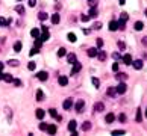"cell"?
<instances>
[{
  "label": "cell",
  "instance_id": "obj_1",
  "mask_svg": "<svg viewBox=\"0 0 147 136\" xmlns=\"http://www.w3.org/2000/svg\"><path fill=\"white\" fill-rule=\"evenodd\" d=\"M68 130H70L73 135H77V132H76V130H77V123H76L74 120H71V121L68 123Z\"/></svg>",
  "mask_w": 147,
  "mask_h": 136
},
{
  "label": "cell",
  "instance_id": "obj_2",
  "mask_svg": "<svg viewBox=\"0 0 147 136\" xmlns=\"http://www.w3.org/2000/svg\"><path fill=\"white\" fill-rule=\"evenodd\" d=\"M126 89H128V85H126L124 82H121V83H118V86L115 88V91H117V94H124V92H126Z\"/></svg>",
  "mask_w": 147,
  "mask_h": 136
},
{
  "label": "cell",
  "instance_id": "obj_3",
  "mask_svg": "<svg viewBox=\"0 0 147 136\" xmlns=\"http://www.w3.org/2000/svg\"><path fill=\"white\" fill-rule=\"evenodd\" d=\"M83 106H85L83 100H79V101H76V104H74V109H76V112H77V114H82V112H83Z\"/></svg>",
  "mask_w": 147,
  "mask_h": 136
},
{
  "label": "cell",
  "instance_id": "obj_4",
  "mask_svg": "<svg viewBox=\"0 0 147 136\" xmlns=\"http://www.w3.org/2000/svg\"><path fill=\"white\" fill-rule=\"evenodd\" d=\"M71 106H73V100H71V98H65V101L62 103V107H64V111H68V109H71Z\"/></svg>",
  "mask_w": 147,
  "mask_h": 136
},
{
  "label": "cell",
  "instance_id": "obj_5",
  "mask_svg": "<svg viewBox=\"0 0 147 136\" xmlns=\"http://www.w3.org/2000/svg\"><path fill=\"white\" fill-rule=\"evenodd\" d=\"M67 62H68V64H71V65H74V64L77 62V58H76V55H74V53H70V55L67 56Z\"/></svg>",
  "mask_w": 147,
  "mask_h": 136
},
{
  "label": "cell",
  "instance_id": "obj_6",
  "mask_svg": "<svg viewBox=\"0 0 147 136\" xmlns=\"http://www.w3.org/2000/svg\"><path fill=\"white\" fill-rule=\"evenodd\" d=\"M36 77H38V79H39L41 82H46V80L49 79V74H47L46 71H39V73L36 74Z\"/></svg>",
  "mask_w": 147,
  "mask_h": 136
},
{
  "label": "cell",
  "instance_id": "obj_7",
  "mask_svg": "<svg viewBox=\"0 0 147 136\" xmlns=\"http://www.w3.org/2000/svg\"><path fill=\"white\" fill-rule=\"evenodd\" d=\"M58 83H59L61 86H67V85H68V79H67L65 76H59V77H58Z\"/></svg>",
  "mask_w": 147,
  "mask_h": 136
},
{
  "label": "cell",
  "instance_id": "obj_8",
  "mask_svg": "<svg viewBox=\"0 0 147 136\" xmlns=\"http://www.w3.org/2000/svg\"><path fill=\"white\" fill-rule=\"evenodd\" d=\"M94 111H96V112H103V111H105V104H103L102 101H97V103L94 104Z\"/></svg>",
  "mask_w": 147,
  "mask_h": 136
},
{
  "label": "cell",
  "instance_id": "obj_9",
  "mask_svg": "<svg viewBox=\"0 0 147 136\" xmlns=\"http://www.w3.org/2000/svg\"><path fill=\"white\" fill-rule=\"evenodd\" d=\"M87 53H88V56H90V58H96V56H97V53H99V50H97V48H94V47H91V48H88V51H87Z\"/></svg>",
  "mask_w": 147,
  "mask_h": 136
},
{
  "label": "cell",
  "instance_id": "obj_10",
  "mask_svg": "<svg viewBox=\"0 0 147 136\" xmlns=\"http://www.w3.org/2000/svg\"><path fill=\"white\" fill-rule=\"evenodd\" d=\"M80 68H82V67H80V64H79V62H76V64H74V67H73V70H71V76H76V74L80 71Z\"/></svg>",
  "mask_w": 147,
  "mask_h": 136
},
{
  "label": "cell",
  "instance_id": "obj_11",
  "mask_svg": "<svg viewBox=\"0 0 147 136\" xmlns=\"http://www.w3.org/2000/svg\"><path fill=\"white\" fill-rule=\"evenodd\" d=\"M88 14H90V18H96V17L99 15V12H97V8H96V6H93V8L90 9V12H88Z\"/></svg>",
  "mask_w": 147,
  "mask_h": 136
},
{
  "label": "cell",
  "instance_id": "obj_12",
  "mask_svg": "<svg viewBox=\"0 0 147 136\" xmlns=\"http://www.w3.org/2000/svg\"><path fill=\"white\" fill-rule=\"evenodd\" d=\"M109 30H111V32L118 30V23H117V21H109Z\"/></svg>",
  "mask_w": 147,
  "mask_h": 136
},
{
  "label": "cell",
  "instance_id": "obj_13",
  "mask_svg": "<svg viewBox=\"0 0 147 136\" xmlns=\"http://www.w3.org/2000/svg\"><path fill=\"white\" fill-rule=\"evenodd\" d=\"M123 62H124L126 65H131V64H132V56H131L129 53H126V55L123 56Z\"/></svg>",
  "mask_w": 147,
  "mask_h": 136
},
{
  "label": "cell",
  "instance_id": "obj_14",
  "mask_svg": "<svg viewBox=\"0 0 147 136\" xmlns=\"http://www.w3.org/2000/svg\"><path fill=\"white\" fill-rule=\"evenodd\" d=\"M105 121H106L108 124H111V123H114V121H115V115H114V114H108V115L105 117Z\"/></svg>",
  "mask_w": 147,
  "mask_h": 136
},
{
  "label": "cell",
  "instance_id": "obj_15",
  "mask_svg": "<svg viewBox=\"0 0 147 136\" xmlns=\"http://www.w3.org/2000/svg\"><path fill=\"white\" fill-rule=\"evenodd\" d=\"M56 130H58V129H56V126L50 124V126H47V130H46V132H47L49 135H55V133H56Z\"/></svg>",
  "mask_w": 147,
  "mask_h": 136
},
{
  "label": "cell",
  "instance_id": "obj_16",
  "mask_svg": "<svg viewBox=\"0 0 147 136\" xmlns=\"http://www.w3.org/2000/svg\"><path fill=\"white\" fill-rule=\"evenodd\" d=\"M132 65H134L135 70H141V68H143V61H140V59H138V61H134Z\"/></svg>",
  "mask_w": 147,
  "mask_h": 136
},
{
  "label": "cell",
  "instance_id": "obj_17",
  "mask_svg": "<svg viewBox=\"0 0 147 136\" xmlns=\"http://www.w3.org/2000/svg\"><path fill=\"white\" fill-rule=\"evenodd\" d=\"M59 21H61L59 14H52V23H53V24H58Z\"/></svg>",
  "mask_w": 147,
  "mask_h": 136
},
{
  "label": "cell",
  "instance_id": "obj_18",
  "mask_svg": "<svg viewBox=\"0 0 147 136\" xmlns=\"http://www.w3.org/2000/svg\"><path fill=\"white\" fill-rule=\"evenodd\" d=\"M97 58H99V61H100V62H103V61L106 59V53H105L103 50H100V51L97 53Z\"/></svg>",
  "mask_w": 147,
  "mask_h": 136
},
{
  "label": "cell",
  "instance_id": "obj_19",
  "mask_svg": "<svg viewBox=\"0 0 147 136\" xmlns=\"http://www.w3.org/2000/svg\"><path fill=\"white\" fill-rule=\"evenodd\" d=\"M5 112H6V117H8V123H11L12 121V111H11V107H6Z\"/></svg>",
  "mask_w": 147,
  "mask_h": 136
},
{
  "label": "cell",
  "instance_id": "obj_20",
  "mask_svg": "<svg viewBox=\"0 0 147 136\" xmlns=\"http://www.w3.org/2000/svg\"><path fill=\"white\" fill-rule=\"evenodd\" d=\"M135 121L141 123L143 121V115H141V109H137V115H135Z\"/></svg>",
  "mask_w": 147,
  "mask_h": 136
},
{
  "label": "cell",
  "instance_id": "obj_21",
  "mask_svg": "<svg viewBox=\"0 0 147 136\" xmlns=\"http://www.w3.org/2000/svg\"><path fill=\"white\" fill-rule=\"evenodd\" d=\"M67 55V48L65 47H61L59 50H58V58H62V56H65Z\"/></svg>",
  "mask_w": 147,
  "mask_h": 136
},
{
  "label": "cell",
  "instance_id": "obj_22",
  "mask_svg": "<svg viewBox=\"0 0 147 136\" xmlns=\"http://www.w3.org/2000/svg\"><path fill=\"white\" fill-rule=\"evenodd\" d=\"M36 100H38V101H43V100H44V92H43L41 89L36 91Z\"/></svg>",
  "mask_w": 147,
  "mask_h": 136
},
{
  "label": "cell",
  "instance_id": "obj_23",
  "mask_svg": "<svg viewBox=\"0 0 147 136\" xmlns=\"http://www.w3.org/2000/svg\"><path fill=\"white\" fill-rule=\"evenodd\" d=\"M90 129H91V123H90V121H85V123L82 124V130H83V132H88Z\"/></svg>",
  "mask_w": 147,
  "mask_h": 136
},
{
  "label": "cell",
  "instance_id": "obj_24",
  "mask_svg": "<svg viewBox=\"0 0 147 136\" xmlns=\"http://www.w3.org/2000/svg\"><path fill=\"white\" fill-rule=\"evenodd\" d=\"M15 12L20 14V15H23V14H24V8H23L21 5H17V6H15Z\"/></svg>",
  "mask_w": 147,
  "mask_h": 136
},
{
  "label": "cell",
  "instance_id": "obj_25",
  "mask_svg": "<svg viewBox=\"0 0 147 136\" xmlns=\"http://www.w3.org/2000/svg\"><path fill=\"white\" fill-rule=\"evenodd\" d=\"M134 27H135V30H143L144 29V24H143V21H137Z\"/></svg>",
  "mask_w": 147,
  "mask_h": 136
},
{
  "label": "cell",
  "instance_id": "obj_26",
  "mask_svg": "<svg viewBox=\"0 0 147 136\" xmlns=\"http://www.w3.org/2000/svg\"><path fill=\"white\" fill-rule=\"evenodd\" d=\"M38 38H39L41 41H47V39L50 38V35H49V30H47V32H43V35H41V36H38Z\"/></svg>",
  "mask_w": 147,
  "mask_h": 136
},
{
  "label": "cell",
  "instance_id": "obj_27",
  "mask_svg": "<svg viewBox=\"0 0 147 136\" xmlns=\"http://www.w3.org/2000/svg\"><path fill=\"white\" fill-rule=\"evenodd\" d=\"M21 47H23V45H21V42H20V41H17V42L14 44V51H17V53H18V51H21Z\"/></svg>",
  "mask_w": 147,
  "mask_h": 136
},
{
  "label": "cell",
  "instance_id": "obj_28",
  "mask_svg": "<svg viewBox=\"0 0 147 136\" xmlns=\"http://www.w3.org/2000/svg\"><path fill=\"white\" fill-rule=\"evenodd\" d=\"M3 80H5L6 83H11V82L14 80V77H12L11 74H3Z\"/></svg>",
  "mask_w": 147,
  "mask_h": 136
},
{
  "label": "cell",
  "instance_id": "obj_29",
  "mask_svg": "<svg viewBox=\"0 0 147 136\" xmlns=\"http://www.w3.org/2000/svg\"><path fill=\"white\" fill-rule=\"evenodd\" d=\"M118 29H120V30H124V29H126V21L121 20V18H120V21H118Z\"/></svg>",
  "mask_w": 147,
  "mask_h": 136
},
{
  "label": "cell",
  "instance_id": "obj_30",
  "mask_svg": "<svg viewBox=\"0 0 147 136\" xmlns=\"http://www.w3.org/2000/svg\"><path fill=\"white\" fill-rule=\"evenodd\" d=\"M35 115H36V118H44V111L43 109H36V112H35Z\"/></svg>",
  "mask_w": 147,
  "mask_h": 136
},
{
  "label": "cell",
  "instance_id": "obj_31",
  "mask_svg": "<svg viewBox=\"0 0 147 136\" xmlns=\"http://www.w3.org/2000/svg\"><path fill=\"white\" fill-rule=\"evenodd\" d=\"M0 26H3V27H8V26H9V21H8L6 18L0 17Z\"/></svg>",
  "mask_w": 147,
  "mask_h": 136
},
{
  "label": "cell",
  "instance_id": "obj_32",
  "mask_svg": "<svg viewBox=\"0 0 147 136\" xmlns=\"http://www.w3.org/2000/svg\"><path fill=\"white\" fill-rule=\"evenodd\" d=\"M111 135H114V136H121V135H126V132L124 130H112V133Z\"/></svg>",
  "mask_w": 147,
  "mask_h": 136
},
{
  "label": "cell",
  "instance_id": "obj_33",
  "mask_svg": "<svg viewBox=\"0 0 147 136\" xmlns=\"http://www.w3.org/2000/svg\"><path fill=\"white\" fill-rule=\"evenodd\" d=\"M38 18H39L41 21H44V20H47V18H49V15H47L46 12H39V14H38Z\"/></svg>",
  "mask_w": 147,
  "mask_h": 136
},
{
  "label": "cell",
  "instance_id": "obj_34",
  "mask_svg": "<svg viewBox=\"0 0 147 136\" xmlns=\"http://www.w3.org/2000/svg\"><path fill=\"white\" fill-rule=\"evenodd\" d=\"M30 35H32L33 38H38V36H39V29H32V30H30Z\"/></svg>",
  "mask_w": 147,
  "mask_h": 136
},
{
  "label": "cell",
  "instance_id": "obj_35",
  "mask_svg": "<svg viewBox=\"0 0 147 136\" xmlns=\"http://www.w3.org/2000/svg\"><path fill=\"white\" fill-rule=\"evenodd\" d=\"M67 38H68V41H70V42H76V39H77L74 33H68V35H67Z\"/></svg>",
  "mask_w": 147,
  "mask_h": 136
},
{
  "label": "cell",
  "instance_id": "obj_36",
  "mask_svg": "<svg viewBox=\"0 0 147 136\" xmlns=\"http://www.w3.org/2000/svg\"><path fill=\"white\" fill-rule=\"evenodd\" d=\"M115 77H117L118 80H126V79H128V74H124V73H118Z\"/></svg>",
  "mask_w": 147,
  "mask_h": 136
},
{
  "label": "cell",
  "instance_id": "obj_37",
  "mask_svg": "<svg viewBox=\"0 0 147 136\" xmlns=\"http://www.w3.org/2000/svg\"><path fill=\"white\" fill-rule=\"evenodd\" d=\"M106 94H108L109 97H114V95L117 94V91H115L114 88H108V91H106Z\"/></svg>",
  "mask_w": 147,
  "mask_h": 136
},
{
  "label": "cell",
  "instance_id": "obj_38",
  "mask_svg": "<svg viewBox=\"0 0 147 136\" xmlns=\"http://www.w3.org/2000/svg\"><path fill=\"white\" fill-rule=\"evenodd\" d=\"M49 114H50V117H52V118H56V117H58V112H56V109H53V107H50V109H49Z\"/></svg>",
  "mask_w": 147,
  "mask_h": 136
},
{
  "label": "cell",
  "instance_id": "obj_39",
  "mask_svg": "<svg viewBox=\"0 0 147 136\" xmlns=\"http://www.w3.org/2000/svg\"><path fill=\"white\" fill-rule=\"evenodd\" d=\"M27 68H29V70H30V71H33V70H35V68H36V64H35V62H33V61H30V62H29V64H27Z\"/></svg>",
  "mask_w": 147,
  "mask_h": 136
},
{
  "label": "cell",
  "instance_id": "obj_40",
  "mask_svg": "<svg viewBox=\"0 0 147 136\" xmlns=\"http://www.w3.org/2000/svg\"><path fill=\"white\" fill-rule=\"evenodd\" d=\"M8 65H11V67H17V65H18V61H17V59H11V61H8Z\"/></svg>",
  "mask_w": 147,
  "mask_h": 136
},
{
  "label": "cell",
  "instance_id": "obj_41",
  "mask_svg": "<svg viewBox=\"0 0 147 136\" xmlns=\"http://www.w3.org/2000/svg\"><path fill=\"white\" fill-rule=\"evenodd\" d=\"M91 82H93V85H94L96 88H99V86H100V80H99V79H96V77H93V79H91Z\"/></svg>",
  "mask_w": 147,
  "mask_h": 136
},
{
  "label": "cell",
  "instance_id": "obj_42",
  "mask_svg": "<svg viewBox=\"0 0 147 136\" xmlns=\"http://www.w3.org/2000/svg\"><path fill=\"white\" fill-rule=\"evenodd\" d=\"M35 47H36V48H41V47H43V41H41L39 38H36V41H35Z\"/></svg>",
  "mask_w": 147,
  "mask_h": 136
},
{
  "label": "cell",
  "instance_id": "obj_43",
  "mask_svg": "<svg viewBox=\"0 0 147 136\" xmlns=\"http://www.w3.org/2000/svg\"><path fill=\"white\" fill-rule=\"evenodd\" d=\"M118 121H120V123H126V115H124V114H120Z\"/></svg>",
  "mask_w": 147,
  "mask_h": 136
},
{
  "label": "cell",
  "instance_id": "obj_44",
  "mask_svg": "<svg viewBox=\"0 0 147 136\" xmlns=\"http://www.w3.org/2000/svg\"><path fill=\"white\" fill-rule=\"evenodd\" d=\"M120 18H121V20H124V21H128V18H129V15H128L126 12H121V15H120Z\"/></svg>",
  "mask_w": 147,
  "mask_h": 136
},
{
  "label": "cell",
  "instance_id": "obj_45",
  "mask_svg": "<svg viewBox=\"0 0 147 136\" xmlns=\"http://www.w3.org/2000/svg\"><path fill=\"white\" fill-rule=\"evenodd\" d=\"M118 48H120V50H124V48H126V44H124L123 41H118Z\"/></svg>",
  "mask_w": 147,
  "mask_h": 136
},
{
  "label": "cell",
  "instance_id": "obj_46",
  "mask_svg": "<svg viewBox=\"0 0 147 136\" xmlns=\"http://www.w3.org/2000/svg\"><path fill=\"white\" fill-rule=\"evenodd\" d=\"M12 83H14V86H21V80H18V79H14Z\"/></svg>",
  "mask_w": 147,
  "mask_h": 136
},
{
  "label": "cell",
  "instance_id": "obj_47",
  "mask_svg": "<svg viewBox=\"0 0 147 136\" xmlns=\"http://www.w3.org/2000/svg\"><path fill=\"white\" fill-rule=\"evenodd\" d=\"M80 20H82V21H83V23H87V21H88V20H90V15H85V14H83V15H82V17H80Z\"/></svg>",
  "mask_w": 147,
  "mask_h": 136
},
{
  "label": "cell",
  "instance_id": "obj_48",
  "mask_svg": "<svg viewBox=\"0 0 147 136\" xmlns=\"http://www.w3.org/2000/svg\"><path fill=\"white\" fill-rule=\"evenodd\" d=\"M93 29H96V30H99V29H102V23H94V26H93Z\"/></svg>",
  "mask_w": 147,
  "mask_h": 136
},
{
  "label": "cell",
  "instance_id": "obj_49",
  "mask_svg": "<svg viewBox=\"0 0 147 136\" xmlns=\"http://www.w3.org/2000/svg\"><path fill=\"white\" fill-rule=\"evenodd\" d=\"M39 130H44V132H46V130H47V124H46V123H41V124H39Z\"/></svg>",
  "mask_w": 147,
  "mask_h": 136
},
{
  "label": "cell",
  "instance_id": "obj_50",
  "mask_svg": "<svg viewBox=\"0 0 147 136\" xmlns=\"http://www.w3.org/2000/svg\"><path fill=\"white\" fill-rule=\"evenodd\" d=\"M102 45H103V39H102V38H97V47L102 48Z\"/></svg>",
  "mask_w": 147,
  "mask_h": 136
},
{
  "label": "cell",
  "instance_id": "obj_51",
  "mask_svg": "<svg viewBox=\"0 0 147 136\" xmlns=\"http://www.w3.org/2000/svg\"><path fill=\"white\" fill-rule=\"evenodd\" d=\"M38 51H39V48H36V47H35V48H32V50H30V56H33V55H36Z\"/></svg>",
  "mask_w": 147,
  "mask_h": 136
},
{
  "label": "cell",
  "instance_id": "obj_52",
  "mask_svg": "<svg viewBox=\"0 0 147 136\" xmlns=\"http://www.w3.org/2000/svg\"><path fill=\"white\" fill-rule=\"evenodd\" d=\"M88 3H90V6L93 8V6H96V5H97V0H88Z\"/></svg>",
  "mask_w": 147,
  "mask_h": 136
},
{
  "label": "cell",
  "instance_id": "obj_53",
  "mask_svg": "<svg viewBox=\"0 0 147 136\" xmlns=\"http://www.w3.org/2000/svg\"><path fill=\"white\" fill-rule=\"evenodd\" d=\"M112 71H118V64H112Z\"/></svg>",
  "mask_w": 147,
  "mask_h": 136
},
{
  "label": "cell",
  "instance_id": "obj_54",
  "mask_svg": "<svg viewBox=\"0 0 147 136\" xmlns=\"http://www.w3.org/2000/svg\"><path fill=\"white\" fill-rule=\"evenodd\" d=\"M35 5H36V0H29V6H32V8H33Z\"/></svg>",
  "mask_w": 147,
  "mask_h": 136
},
{
  "label": "cell",
  "instance_id": "obj_55",
  "mask_svg": "<svg viewBox=\"0 0 147 136\" xmlns=\"http://www.w3.org/2000/svg\"><path fill=\"white\" fill-rule=\"evenodd\" d=\"M41 30H43V32H47V30H49V27H47V26H41Z\"/></svg>",
  "mask_w": 147,
  "mask_h": 136
},
{
  "label": "cell",
  "instance_id": "obj_56",
  "mask_svg": "<svg viewBox=\"0 0 147 136\" xmlns=\"http://www.w3.org/2000/svg\"><path fill=\"white\" fill-rule=\"evenodd\" d=\"M143 44H144V45H147V36H144V38H143Z\"/></svg>",
  "mask_w": 147,
  "mask_h": 136
},
{
  "label": "cell",
  "instance_id": "obj_57",
  "mask_svg": "<svg viewBox=\"0 0 147 136\" xmlns=\"http://www.w3.org/2000/svg\"><path fill=\"white\" fill-rule=\"evenodd\" d=\"M3 68H5V64H3V62H0V71H3Z\"/></svg>",
  "mask_w": 147,
  "mask_h": 136
},
{
  "label": "cell",
  "instance_id": "obj_58",
  "mask_svg": "<svg viewBox=\"0 0 147 136\" xmlns=\"http://www.w3.org/2000/svg\"><path fill=\"white\" fill-rule=\"evenodd\" d=\"M118 3H120V5H124V3H126V0H120Z\"/></svg>",
  "mask_w": 147,
  "mask_h": 136
},
{
  "label": "cell",
  "instance_id": "obj_59",
  "mask_svg": "<svg viewBox=\"0 0 147 136\" xmlns=\"http://www.w3.org/2000/svg\"><path fill=\"white\" fill-rule=\"evenodd\" d=\"M0 80H3V73L0 71Z\"/></svg>",
  "mask_w": 147,
  "mask_h": 136
},
{
  "label": "cell",
  "instance_id": "obj_60",
  "mask_svg": "<svg viewBox=\"0 0 147 136\" xmlns=\"http://www.w3.org/2000/svg\"><path fill=\"white\" fill-rule=\"evenodd\" d=\"M144 14H146V17H147V9H146V12H144Z\"/></svg>",
  "mask_w": 147,
  "mask_h": 136
},
{
  "label": "cell",
  "instance_id": "obj_61",
  "mask_svg": "<svg viewBox=\"0 0 147 136\" xmlns=\"http://www.w3.org/2000/svg\"><path fill=\"white\" fill-rule=\"evenodd\" d=\"M146 118H147V109H146Z\"/></svg>",
  "mask_w": 147,
  "mask_h": 136
},
{
  "label": "cell",
  "instance_id": "obj_62",
  "mask_svg": "<svg viewBox=\"0 0 147 136\" xmlns=\"http://www.w3.org/2000/svg\"><path fill=\"white\" fill-rule=\"evenodd\" d=\"M18 2H20V0H18Z\"/></svg>",
  "mask_w": 147,
  "mask_h": 136
}]
</instances>
